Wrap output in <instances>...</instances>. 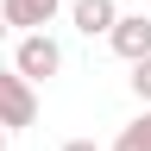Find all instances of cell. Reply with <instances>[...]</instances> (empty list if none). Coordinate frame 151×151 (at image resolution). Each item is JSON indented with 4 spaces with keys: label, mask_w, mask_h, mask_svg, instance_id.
<instances>
[{
    "label": "cell",
    "mask_w": 151,
    "mask_h": 151,
    "mask_svg": "<svg viewBox=\"0 0 151 151\" xmlns=\"http://www.w3.org/2000/svg\"><path fill=\"white\" fill-rule=\"evenodd\" d=\"M69 19H76V32H82V38H107L113 19H120V0H76Z\"/></svg>",
    "instance_id": "cell-5"
},
{
    "label": "cell",
    "mask_w": 151,
    "mask_h": 151,
    "mask_svg": "<svg viewBox=\"0 0 151 151\" xmlns=\"http://www.w3.org/2000/svg\"><path fill=\"white\" fill-rule=\"evenodd\" d=\"M63 151H101V145H94V139H69Z\"/></svg>",
    "instance_id": "cell-8"
},
{
    "label": "cell",
    "mask_w": 151,
    "mask_h": 151,
    "mask_svg": "<svg viewBox=\"0 0 151 151\" xmlns=\"http://www.w3.org/2000/svg\"><path fill=\"white\" fill-rule=\"evenodd\" d=\"M107 151H151V107H145L132 126H120V139H113Z\"/></svg>",
    "instance_id": "cell-6"
},
{
    "label": "cell",
    "mask_w": 151,
    "mask_h": 151,
    "mask_svg": "<svg viewBox=\"0 0 151 151\" xmlns=\"http://www.w3.org/2000/svg\"><path fill=\"white\" fill-rule=\"evenodd\" d=\"M126 82H132V94L151 107V57H139V63H132V76H126Z\"/></svg>",
    "instance_id": "cell-7"
},
{
    "label": "cell",
    "mask_w": 151,
    "mask_h": 151,
    "mask_svg": "<svg viewBox=\"0 0 151 151\" xmlns=\"http://www.w3.org/2000/svg\"><path fill=\"white\" fill-rule=\"evenodd\" d=\"M57 13H63V0H0V19H6V32H44Z\"/></svg>",
    "instance_id": "cell-4"
},
{
    "label": "cell",
    "mask_w": 151,
    "mask_h": 151,
    "mask_svg": "<svg viewBox=\"0 0 151 151\" xmlns=\"http://www.w3.org/2000/svg\"><path fill=\"white\" fill-rule=\"evenodd\" d=\"M63 69V44H57L50 32H19V44H13V76H25V82H50V76Z\"/></svg>",
    "instance_id": "cell-1"
},
{
    "label": "cell",
    "mask_w": 151,
    "mask_h": 151,
    "mask_svg": "<svg viewBox=\"0 0 151 151\" xmlns=\"http://www.w3.org/2000/svg\"><path fill=\"white\" fill-rule=\"evenodd\" d=\"M107 44H113V57H126V63L151 57V19H145V13H120L113 32H107Z\"/></svg>",
    "instance_id": "cell-3"
},
{
    "label": "cell",
    "mask_w": 151,
    "mask_h": 151,
    "mask_svg": "<svg viewBox=\"0 0 151 151\" xmlns=\"http://www.w3.org/2000/svg\"><path fill=\"white\" fill-rule=\"evenodd\" d=\"M0 151H6V126H0Z\"/></svg>",
    "instance_id": "cell-10"
},
{
    "label": "cell",
    "mask_w": 151,
    "mask_h": 151,
    "mask_svg": "<svg viewBox=\"0 0 151 151\" xmlns=\"http://www.w3.org/2000/svg\"><path fill=\"white\" fill-rule=\"evenodd\" d=\"M0 44H6V19H0Z\"/></svg>",
    "instance_id": "cell-9"
},
{
    "label": "cell",
    "mask_w": 151,
    "mask_h": 151,
    "mask_svg": "<svg viewBox=\"0 0 151 151\" xmlns=\"http://www.w3.org/2000/svg\"><path fill=\"white\" fill-rule=\"evenodd\" d=\"M32 120H38V88L25 82V76L0 69V126L19 132V126H32Z\"/></svg>",
    "instance_id": "cell-2"
}]
</instances>
